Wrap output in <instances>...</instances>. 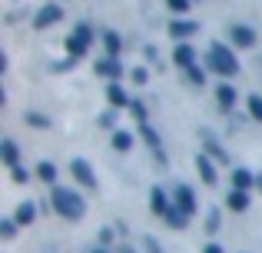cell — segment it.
Returning a JSON list of instances; mask_svg holds the SVG:
<instances>
[{
  "label": "cell",
  "instance_id": "6da1fadb",
  "mask_svg": "<svg viewBox=\"0 0 262 253\" xmlns=\"http://www.w3.org/2000/svg\"><path fill=\"white\" fill-rule=\"evenodd\" d=\"M50 207L57 210L60 217H67V220H80V217H83V210H86V203H83V197H80L77 190H70V187H53L50 190Z\"/></svg>",
  "mask_w": 262,
  "mask_h": 253
},
{
  "label": "cell",
  "instance_id": "7a4b0ae2",
  "mask_svg": "<svg viewBox=\"0 0 262 253\" xmlns=\"http://www.w3.org/2000/svg\"><path fill=\"white\" fill-rule=\"evenodd\" d=\"M206 64H209V70L219 73V77H236V73L243 70V67H239V60H236V53H232L226 44H212Z\"/></svg>",
  "mask_w": 262,
  "mask_h": 253
},
{
  "label": "cell",
  "instance_id": "3957f363",
  "mask_svg": "<svg viewBox=\"0 0 262 253\" xmlns=\"http://www.w3.org/2000/svg\"><path fill=\"white\" fill-rule=\"evenodd\" d=\"M90 40H93V30H90V24H77V27H73V33L67 37V53H70L73 60L83 57V53L90 50Z\"/></svg>",
  "mask_w": 262,
  "mask_h": 253
},
{
  "label": "cell",
  "instance_id": "277c9868",
  "mask_svg": "<svg viewBox=\"0 0 262 253\" xmlns=\"http://www.w3.org/2000/svg\"><path fill=\"white\" fill-rule=\"evenodd\" d=\"M173 197H176L173 203H176L179 210H183L186 217H192V213H196V190H192V187H186V183H179Z\"/></svg>",
  "mask_w": 262,
  "mask_h": 253
},
{
  "label": "cell",
  "instance_id": "5b68a950",
  "mask_svg": "<svg viewBox=\"0 0 262 253\" xmlns=\"http://www.w3.org/2000/svg\"><path fill=\"white\" fill-rule=\"evenodd\" d=\"M60 17H63V10H60L57 4H47V7H40V13L33 17V27H37V30H47V27H53Z\"/></svg>",
  "mask_w": 262,
  "mask_h": 253
},
{
  "label": "cell",
  "instance_id": "8992f818",
  "mask_svg": "<svg viewBox=\"0 0 262 253\" xmlns=\"http://www.w3.org/2000/svg\"><path fill=\"white\" fill-rule=\"evenodd\" d=\"M70 173L77 177V180L83 183V187H90V190L96 187V177H93V167H90V163L83 160V157H77V160L70 163Z\"/></svg>",
  "mask_w": 262,
  "mask_h": 253
},
{
  "label": "cell",
  "instance_id": "52a82bcc",
  "mask_svg": "<svg viewBox=\"0 0 262 253\" xmlns=\"http://www.w3.org/2000/svg\"><path fill=\"white\" fill-rule=\"evenodd\" d=\"M149 207H153L156 217H166L176 203H169V197H166V190H163V187H153V190H149Z\"/></svg>",
  "mask_w": 262,
  "mask_h": 253
},
{
  "label": "cell",
  "instance_id": "ba28073f",
  "mask_svg": "<svg viewBox=\"0 0 262 253\" xmlns=\"http://www.w3.org/2000/svg\"><path fill=\"white\" fill-rule=\"evenodd\" d=\"M229 37H232V44H239L243 50L256 44V30H252L249 24H232V27H229Z\"/></svg>",
  "mask_w": 262,
  "mask_h": 253
},
{
  "label": "cell",
  "instance_id": "9c48e42d",
  "mask_svg": "<svg viewBox=\"0 0 262 253\" xmlns=\"http://www.w3.org/2000/svg\"><path fill=\"white\" fill-rule=\"evenodd\" d=\"M196 30H199L196 20H173V24H169V37L179 40V44H186V40H189Z\"/></svg>",
  "mask_w": 262,
  "mask_h": 253
},
{
  "label": "cell",
  "instance_id": "30bf717a",
  "mask_svg": "<svg viewBox=\"0 0 262 253\" xmlns=\"http://www.w3.org/2000/svg\"><path fill=\"white\" fill-rule=\"evenodd\" d=\"M140 133H143V140L149 143V150H153V157L160 163H166V153H163V140H160V133H156L149 124H140Z\"/></svg>",
  "mask_w": 262,
  "mask_h": 253
},
{
  "label": "cell",
  "instance_id": "8fae6325",
  "mask_svg": "<svg viewBox=\"0 0 262 253\" xmlns=\"http://www.w3.org/2000/svg\"><path fill=\"white\" fill-rule=\"evenodd\" d=\"M100 77H110V80H120L123 77V67H120V60L116 57H103V60H96V67H93Z\"/></svg>",
  "mask_w": 262,
  "mask_h": 253
},
{
  "label": "cell",
  "instance_id": "7c38bea8",
  "mask_svg": "<svg viewBox=\"0 0 262 253\" xmlns=\"http://www.w3.org/2000/svg\"><path fill=\"white\" fill-rule=\"evenodd\" d=\"M196 170H199V177H203V183H209V187H216L219 173H216V163L209 160V153H203V157L196 160Z\"/></svg>",
  "mask_w": 262,
  "mask_h": 253
},
{
  "label": "cell",
  "instance_id": "4fadbf2b",
  "mask_svg": "<svg viewBox=\"0 0 262 253\" xmlns=\"http://www.w3.org/2000/svg\"><path fill=\"white\" fill-rule=\"evenodd\" d=\"M173 60L183 67V70H186V67H192V64H196V50H192V44H176Z\"/></svg>",
  "mask_w": 262,
  "mask_h": 253
},
{
  "label": "cell",
  "instance_id": "5bb4252c",
  "mask_svg": "<svg viewBox=\"0 0 262 253\" xmlns=\"http://www.w3.org/2000/svg\"><path fill=\"white\" fill-rule=\"evenodd\" d=\"M106 100H110L113 107H129V104H133V100L126 97V90H123L116 80H110V87H106Z\"/></svg>",
  "mask_w": 262,
  "mask_h": 253
},
{
  "label": "cell",
  "instance_id": "9a60e30c",
  "mask_svg": "<svg viewBox=\"0 0 262 253\" xmlns=\"http://www.w3.org/2000/svg\"><path fill=\"white\" fill-rule=\"evenodd\" d=\"M226 207H229V210H236V213L249 210V193H246V190H236V187H232V193L226 197Z\"/></svg>",
  "mask_w": 262,
  "mask_h": 253
},
{
  "label": "cell",
  "instance_id": "2e32d148",
  "mask_svg": "<svg viewBox=\"0 0 262 253\" xmlns=\"http://www.w3.org/2000/svg\"><path fill=\"white\" fill-rule=\"evenodd\" d=\"M252 183H256V173H252V170H246V167L232 170V187H236V190H249Z\"/></svg>",
  "mask_w": 262,
  "mask_h": 253
},
{
  "label": "cell",
  "instance_id": "e0dca14e",
  "mask_svg": "<svg viewBox=\"0 0 262 253\" xmlns=\"http://www.w3.org/2000/svg\"><path fill=\"white\" fill-rule=\"evenodd\" d=\"M236 97H239V93L232 90L229 84H219L216 87V100H219V107H223V110H232V107H236Z\"/></svg>",
  "mask_w": 262,
  "mask_h": 253
},
{
  "label": "cell",
  "instance_id": "ac0fdd59",
  "mask_svg": "<svg viewBox=\"0 0 262 253\" xmlns=\"http://www.w3.org/2000/svg\"><path fill=\"white\" fill-rule=\"evenodd\" d=\"M0 160L7 163V167H17V160H20V147L13 140H4L0 143Z\"/></svg>",
  "mask_w": 262,
  "mask_h": 253
},
{
  "label": "cell",
  "instance_id": "d6986e66",
  "mask_svg": "<svg viewBox=\"0 0 262 253\" xmlns=\"http://www.w3.org/2000/svg\"><path fill=\"white\" fill-rule=\"evenodd\" d=\"M103 47H106V57H120L123 50V40L116 30H103Z\"/></svg>",
  "mask_w": 262,
  "mask_h": 253
},
{
  "label": "cell",
  "instance_id": "ffe728a7",
  "mask_svg": "<svg viewBox=\"0 0 262 253\" xmlns=\"http://www.w3.org/2000/svg\"><path fill=\"white\" fill-rule=\"evenodd\" d=\"M33 217H37V207H33L30 200H24V203L17 207V217H13V220H17V223H24V227H27V223H33Z\"/></svg>",
  "mask_w": 262,
  "mask_h": 253
},
{
  "label": "cell",
  "instance_id": "44dd1931",
  "mask_svg": "<svg viewBox=\"0 0 262 253\" xmlns=\"http://www.w3.org/2000/svg\"><path fill=\"white\" fill-rule=\"evenodd\" d=\"M113 150H120V153L133 150V133H126V130H116V133H113Z\"/></svg>",
  "mask_w": 262,
  "mask_h": 253
},
{
  "label": "cell",
  "instance_id": "7402d4cb",
  "mask_svg": "<svg viewBox=\"0 0 262 253\" xmlns=\"http://www.w3.org/2000/svg\"><path fill=\"white\" fill-rule=\"evenodd\" d=\"M206 153H209V157H216V160H219V163H226V160H229V157H226V150H223V147H219V143H216V140H212V137H209V133H206Z\"/></svg>",
  "mask_w": 262,
  "mask_h": 253
},
{
  "label": "cell",
  "instance_id": "603a6c76",
  "mask_svg": "<svg viewBox=\"0 0 262 253\" xmlns=\"http://www.w3.org/2000/svg\"><path fill=\"white\" fill-rule=\"evenodd\" d=\"M186 77H189V84H192V87H203V84H206V70H203L199 64L186 67Z\"/></svg>",
  "mask_w": 262,
  "mask_h": 253
},
{
  "label": "cell",
  "instance_id": "cb8c5ba5",
  "mask_svg": "<svg viewBox=\"0 0 262 253\" xmlns=\"http://www.w3.org/2000/svg\"><path fill=\"white\" fill-rule=\"evenodd\" d=\"M37 177H40L43 183H53V180H57V167H53L50 160H43V163L37 167Z\"/></svg>",
  "mask_w": 262,
  "mask_h": 253
},
{
  "label": "cell",
  "instance_id": "d4e9b609",
  "mask_svg": "<svg viewBox=\"0 0 262 253\" xmlns=\"http://www.w3.org/2000/svg\"><path fill=\"white\" fill-rule=\"evenodd\" d=\"M166 220H169V227H176V230H179V227H186V220H189V217H186L179 207H173V210L166 213Z\"/></svg>",
  "mask_w": 262,
  "mask_h": 253
},
{
  "label": "cell",
  "instance_id": "484cf974",
  "mask_svg": "<svg viewBox=\"0 0 262 253\" xmlns=\"http://www.w3.org/2000/svg\"><path fill=\"white\" fill-rule=\"evenodd\" d=\"M249 113H252V120H259V124H262V97H259V93H252V97H249Z\"/></svg>",
  "mask_w": 262,
  "mask_h": 253
},
{
  "label": "cell",
  "instance_id": "4316f807",
  "mask_svg": "<svg viewBox=\"0 0 262 253\" xmlns=\"http://www.w3.org/2000/svg\"><path fill=\"white\" fill-rule=\"evenodd\" d=\"M27 124L37 127V130H47V127H50V120H47L43 113H27Z\"/></svg>",
  "mask_w": 262,
  "mask_h": 253
},
{
  "label": "cell",
  "instance_id": "83f0119b",
  "mask_svg": "<svg viewBox=\"0 0 262 253\" xmlns=\"http://www.w3.org/2000/svg\"><path fill=\"white\" fill-rule=\"evenodd\" d=\"M166 7L173 13H189V7H192V0H166Z\"/></svg>",
  "mask_w": 262,
  "mask_h": 253
},
{
  "label": "cell",
  "instance_id": "f1b7e54d",
  "mask_svg": "<svg viewBox=\"0 0 262 253\" xmlns=\"http://www.w3.org/2000/svg\"><path fill=\"white\" fill-rule=\"evenodd\" d=\"M129 113H133V117L140 120V124H146V107H143L140 100H133V104H129Z\"/></svg>",
  "mask_w": 262,
  "mask_h": 253
},
{
  "label": "cell",
  "instance_id": "f546056e",
  "mask_svg": "<svg viewBox=\"0 0 262 253\" xmlns=\"http://www.w3.org/2000/svg\"><path fill=\"white\" fill-rule=\"evenodd\" d=\"M13 233H17V220H4L0 223V237H4V240H10Z\"/></svg>",
  "mask_w": 262,
  "mask_h": 253
},
{
  "label": "cell",
  "instance_id": "4dcf8cb0",
  "mask_svg": "<svg viewBox=\"0 0 262 253\" xmlns=\"http://www.w3.org/2000/svg\"><path fill=\"white\" fill-rule=\"evenodd\" d=\"M13 170V183H27L30 180V170H24V167H10Z\"/></svg>",
  "mask_w": 262,
  "mask_h": 253
},
{
  "label": "cell",
  "instance_id": "1f68e13d",
  "mask_svg": "<svg viewBox=\"0 0 262 253\" xmlns=\"http://www.w3.org/2000/svg\"><path fill=\"white\" fill-rule=\"evenodd\" d=\"M216 227H219V213L212 210V213L206 217V230H209V233H216Z\"/></svg>",
  "mask_w": 262,
  "mask_h": 253
},
{
  "label": "cell",
  "instance_id": "d6a6232c",
  "mask_svg": "<svg viewBox=\"0 0 262 253\" xmlns=\"http://www.w3.org/2000/svg\"><path fill=\"white\" fill-rule=\"evenodd\" d=\"M129 73H133V84H146L149 80V73L143 70V67H136V70H129Z\"/></svg>",
  "mask_w": 262,
  "mask_h": 253
},
{
  "label": "cell",
  "instance_id": "836d02e7",
  "mask_svg": "<svg viewBox=\"0 0 262 253\" xmlns=\"http://www.w3.org/2000/svg\"><path fill=\"white\" fill-rule=\"evenodd\" d=\"M116 124V113L113 110H110V113H103V117H100V127H113Z\"/></svg>",
  "mask_w": 262,
  "mask_h": 253
},
{
  "label": "cell",
  "instance_id": "e575fe53",
  "mask_svg": "<svg viewBox=\"0 0 262 253\" xmlns=\"http://www.w3.org/2000/svg\"><path fill=\"white\" fill-rule=\"evenodd\" d=\"M146 60L149 64H160V50H156V47H146Z\"/></svg>",
  "mask_w": 262,
  "mask_h": 253
},
{
  "label": "cell",
  "instance_id": "d590c367",
  "mask_svg": "<svg viewBox=\"0 0 262 253\" xmlns=\"http://www.w3.org/2000/svg\"><path fill=\"white\" fill-rule=\"evenodd\" d=\"M203 253H223V247H216V243H209V247H206Z\"/></svg>",
  "mask_w": 262,
  "mask_h": 253
},
{
  "label": "cell",
  "instance_id": "8d00e7d4",
  "mask_svg": "<svg viewBox=\"0 0 262 253\" xmlns=\"http://www.w3.org/2000/svg\"><path fill=\"white\" fill-rule=\"evenodd\" d=\"M256 187H259V190H262V173H256Z\"/></svg>",
  "mask_w": 262,
  "mask_h": 253
},
{
  "label": "cell",
  "instance_id": "74e56055",
  "mask_svg": "<svg viewBox=\"0 0 262 253\" xmlns=\"http://www.w3.org/2000/svg\"><path fill=\"white\" fill-rule=\"evenodd\" d=\"M93 253H110V250H93Z\"/></svg>",
  "mask_w": 262,
  "mask_h": 253
}]
</instances>
